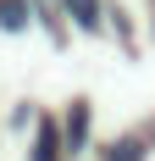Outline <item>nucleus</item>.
Returning <instances> with one entry per match:
<instances>
[{
    "label": "nucleus",
    "instance_id": "f257e3e1",
    "mask_svg": "<svg viewBox=\"0 0 155 161\" xmlns=\"http://www.w3.org/2000/svg\"><path fill=\"white\" fill-rule=\"evenodd\" d=\"M67 133H72V139H67L72 150H83V145H89V139H83V133H89V106H72V117H67Z\"/></svg>",
    "mask_w": 155,
    "mask_h": 161
},
{
    "label": "nucleus",
    "instance_id": "f03ea898",
    "mask_svg": "<svg viewBox=\"0 0 155 161\" xmlns=\"http://www.w3.org/2000/svg\"><path fill=\"white\" fill-rule=\"evenodd\" d=\"M67 11H72L78 28H100V11H94V0H67Z\"/></svg>",
    "mask_w": 155,
    "mask_h": 161
},
{
    "label": "nucleus",
    "instance_id": "7ed1b4c3",
    "mask_svg": "<svg viewBox=\"0 0 155 161\" xmlns=\"http://www.w3.org/2000/svg\"><path fill=\"white\" fill-rule=\"evenodd\" d=\"M0 28H28V11H22V0H6V6H0Z\"/></svg>",
    "mask_w": 155,
    "mask_h": 161
},
{
    "label": "nucleus",
    "instance_id": "20e7f679",
    "mask_svg": "<svg viewBox=\"0 0 155 161\" xmlns=\"http://www.w3.org/2000/svg\"><path fill=\"white\" fill-rule=\"evenodd\" d=\"M144 156V139H122V150H111L105 161H139Z\"/></svg>",
    "mask_w": 155,
    "mask_h": 161
}]
</instances>
